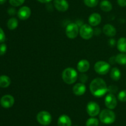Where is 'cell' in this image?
<instances>
[{"label": "cell", "mask_w": 126, "mask_h": 126, "mask_svg": "<svg viewBox=\"0 0 126 126\" xmlns=\"http://www.w3.org/2000/svg\"><path fill=\"white\" fill-rule=\"evenodd\" d=\"M87 112L91 117H95L100 112V106L95 101H90L86 107Z\"/></svg>", "instance_id": "cell-8"}, {"label": "cell", "mask_w": 126, "mask_h": 126, "mask_svg": "<svg viewBox=\"0 0 126 126\" xmlns=\"http://www.w3.org/2000/svg\"><path fill=\"white\" fill-rule=\"evenodd\" d=\"M110 77L114 81H118L121 77L120 70L117 67H113L110 70Z\"/></svg>", "instance_id": "cell-18"}, {"label": "cell", "mask_w": 126, "mask_h": 126, "mask_svg": "<svg viewBox=\"0 0 126 126\" xmlns=\"http://www.w3.org/2000/svg\"><path fill=\"white\" fill-rule=\"evenodd\" d=\"M116 63V56H112L109 59V63L111 64H114Z\"/></svg>", "instance_id": "cell-35"}, {"label": "cell", "mask_w": 126, "mask_h": 126, "mask_svg": "<svg viewBox=\"0 0 126 126\" xmlns=\"http://www.w3.org/2000/svg\"></svg>", "instance_id": "cell-39"}, {"label": "cell", "mask_w": 126, "mask_h": 126, "mask_svg": "<svg viewBox=\"0 0 126 126\" xmlns=\"http://www.w3.org/2000/svg\"><path fill=\"white\" fill-rule=\"evenodd\" d=\"M118 91V86H115V85H110V86L108 87V91L109 92V93L114 94L116 93H117Z\"/></svg>", "instance_id": "cell-29"}, {"label": "cell", "mask_w": 126, "mask_h": 126, "mask_svg": "<svg viewBox=\"0 0 126 126\" xmlns=\"http://www.w3.org/2000/svg\"><path fill=\"white\" fill-rule=\"evenodd\" d=\"M7 13L9 14V15L10 16H14L17 13V11H16V9L14 8V7H10L7 10Z\"/></svg>", "instance_id": "cell-32"}, {"label": "cell", "mask_w": 126, "mask_h": 126, "mask_svg": "<svg viewBox=\"0 0 126 126\" xmlns=\"http://www.w3.org/2000/svg\"><path fill=\"white\" fill-rule=\"evenodd\" d=\"M84 2L89 7H94L98 4V0H84Z\"/></svg>", "instance_id": "cell-25"}, {"label": "cell", "mask_w": 126, "mask_h": 126, "mask_svg": "<svg viewBox=\"0 0 126 126\" xmlns=\"http://www.w3.org/2000/svg\"><path fill=\"white\" fill-rule=\"evenodd\" d=\"M116 63L120 65H126V54L125 53H120L116 56Z\"/></svg>", "instance_id": "cell-23"}, {"label": "cell", "mask_w": 126, "mask_h": 126, "mask_svg": "<svg viewBox=\"0 0 126 126\" xmlns=\"http://www.w3.org/2000/svg\"><path fill=\"white\" fill-rule=\"evenodd\" d=\"M103 32L105 35L109 37H113L116 34V30L113 25L110 23H107L103 27Z\"/></svg>", "instance_id": "cell-15"}, {"label": "cell", "mask_w": 126, "mask_h": 126, "mask_svg": "<svg viewBox=\"0 0 126 126\" xmlns=\"http://www.w3.org/2000/svg\"><path fill=\"white\" fill-rule=\"evenodd\" d=\"M25 0H9V3L11 5L14 7H18L24 3Z\"/></svg>", "instance_id": "cell-27"}, {"label": "cell", "mask_w": 126, "mask_h": 126, "mask_svg": "<svg viewBox=\"0 0 126 126\" xmlns=\"http://www.w3.org/2000/svg\"><path fill=\"white\" fill-rule=\"evenodd\" d=\"M118 4L121 7L126 6V0H117Z\"/></svg>", "instance_id": "cell-33"}, {"label": "cell", "mask_w": 126, "mask_h": 126, "mask_svg": "<svg viewBox=\"0 0 126 126\" xmlns=\"http://www.w3.org/2000/svg\"><path fill=\"white\" fill-rule=\"evenodd\" d=\"M91 94L96 97H102L108 91L105 81L101 78H95L91 82L89 86Z\"/></svg>", "instance_id": "cell-1"}, {"label": "cell", "mask_w": 126, "mask_h": 126, "mask_svg": "<svg viewBox=\"0 0 126 126\" xmlns=\"http://www.w3.org/2000/svg\"><path fill=\"white\" fill-rule=\"evenodd\" d=\"M7 0H0V4H3L6 2Z\"/></svg>", "instance_id": "cell-37"}, {"label": "cell", "mask_w": 126, "mask_h": 126, "mask_svg": "<svg viewBox=\"0 0 126 126\" xmlns=\"http://www.w3.org/2000/svg\"></svg>", "instance_id": "cell-38"}, {"label": "cell", "mask_w": 126, "mask_h": 126, "mask_svg": "<svg viewBox=\"0 0 126 126\" xmlns=\"http://www.w3.org/2000/svg\"><path fill=\"white\" fill-rule=\"evenodd\" d=\"M100 121L105 124H111L115 121L116 114L111 109H105L99 114Z\"/></svg>", "instance_id": "cell-3"}, {"label": "cell", "mask_w": 126, "mask_h": 126, "mask_svg": "<svg viewBox=\"0 0 126 126\" xmlns=\"http://www.w3.org/2000/svg\"><path fill=\"white\" fill-rule=\"evenodd\" d=\"M105 104L106 107L110 109H114L118 105L117 99L114 94L108 93L105 98Z\"/></svg>", "instance_id": "cell-9"}, {"label": "cell", "mask_w": 126, "mask_h": 126, "mask_svg": "<svg viewBox=\"0 0 126 126\" xmlns=\"http://www.w3.org/2000/svg\"><path fill=\"white\" fill-rule=\"evenodd\" d=\"M99 124V121L94 117L88 119L86 121V126H98Z\"/></svg>", "instance_id": "cell-24"}, {"label": "cell", "mask_w": 126, "mask_h": 126, "mask_svg": "<svg viewBox=\"0 0 126 126\" xmlns=\"http://www.w3.org/2000/svg\"><path fill=\"white\" fill-rule=\"evenodd\" d=\"M73 93L77 96H82L86 91V85L84 84H82L81 82L77 83L73 86Z\"/></svg>", "instance_id": "cell-14"}, {"label": "cell", "mask_w": 126, "mask_h": 126, "mask_svg": "<svg viewBox=\"0 0 126 126\" xmlns=\"http://www.w3.org/2000/svg\"></svg>", "instance_id": "cell-40"}, {"label": "cell", "mask_w": 126, "mask_h": 126, "mask_svg": "<svg viewBox=\"0 0 126 126\" xmlns=\"http://www.w3.org/2000/svg\"><path fill=\"white\" fill-rule=\"evenodd\" d=\"M88 22L90 25H91L92 27V26L96 27L98 25H99L102 22V17L98 13L95 12V13L92 14L89 16L88 19Z\"/></svg>", "instance_id": "cell-13"}, {"label": "cell", "mask_w": 126, "mask_h": 126, "mask_svg": "<svg viewBox=\"0 0 126 126\" xmlns=\"http://www.w3.org/2000/svg\"><path fill=\"white\" fill-rule=\"evenodd\" d=\"M32 11L28 6H23L20 7L17 12V16L20 20H27L30 17Z\"/></svg>", "instance_id": "cell-11"}, {"label": "cell", "mask_w": 126, "mask_h": 126, "mask_svg": "<svg viewBox=\"0 0 126 126\" xmlns=\"http://www.w3.org/2000/svg\"><path fill=\"white\" fill-rule=\"evenodd\" d=\"M37 121L44 126H48L52 122V116L48 111H41L36 116Z\"/></svg>", "instance_id": "cell-5"}, {"label": "cell", "mask_w": 126, "mask_h": 126, "mask_svg": "<svg viewBox=\"0 0 126 126\" xmlns=\"http://www.w3.org/2000/svg\"><path fill=\"white\" fill-rule=\"evenodd\" d=\"M54 6L57 11L65 12L68 9L69 4L66 0H54Z\"/></svg>", "instance_id": "cell-12"}, {"label": "cell", "mask_w": 126, "mask_h": 126, "mask_svg": "<svg viewBox=\"0 0 126 126\" xmlns=\"http://www.w3.org/2000/svg\"><path fill=\"white\" fill-rule=\"evenodd\" d=\"M100 9L104 12H110L113 9L111 3L108 0H103L100 2Z\"/></svg>", "instance_id": "cell-21"}, {"label": "cell", "mask_w": 126, "mask_h": 126, "mask_svg": "<svg viewBox=\"0 0 126 126\" xmlns=\"http://www.w3.org/2000/svg\"><path fill=\"white\" fill-rule=\"evenodd\" d=\"M118 98L121 102H126V90H122L118 93Z\"/></svg>", "instance_id": "cell-26"}, {"label": "cell", "mask_w": 126, "mask_h": 126, "mask_svg": "<svg viewBox=\"0 0 126 126\" xmlns=\"http://www.w3.org/2000/svg\"><path fill=\"white\" fill-rule=\"evenodd\" d=\"M118 49L121 53H126V38L121 37L119 38L117 43Z\"/></svg>", "instance_id": "cell-19"}, {"label": "cell", "mask_w": 126, "mask_h": 126, "mask_svg": "<svg viewBox=\"0 0 126 126\" xmlns=\"http://www.w3.org/2000/svg\"><path fill=\"white\" fill-rule=\"evenodd\" d=\"M6 40V35L3 30L0 27V43H2Z\"/></svg>", "instance_id": "cell-31"}, {"label": "cell", "mask_w": 126, "mask_h": 126, "mask_svg": "<svg viewBox=\"0 0 126 126\" xmlns=\"http://www.w3.org/2000/svg\"><path fill=\"white\" fill-rule=\"evenodd\" d=\"M7 25L9 30H15L18 27V20L15 17L9 19L7 21Z\"/></svg>", "instance_id": "cell-22"}, {"label": "cell", "mask_w": 126, "mask_h": 126, "mask_svg": "<svg viewBox=\"0 0 126 126\" xmlns=\"http://www.w3.org/2000/svg\"><path fill=\"white\" fill-rule=\"evenodd\" d=\"M66 35L67 37L70 39H75L79 33V26L76 23H70L66 27Z\"/></svg>", "instance_id": "cell-7"}, {"label": "cell", "mask_w": 126, "mask_h": 126, "mask_svg": "<svg viewBox=\"0 0 126 126\" xmlns=\"http://www.w3.org/2000/svg\"><path fill=\"white\" fill-rule=\"evenodd\" d=\"M37 1L41 2V3H49V2H50L52 0H37Z\"/></svg>", "instance_id": "cell-36"}, {"label": "cell", "mask_w": 126, "mask_h": 126, "mask_svg": "<svg viewBox=\"0 0 126 126\" xmlns=\"http://www.w3.org/2000/svg\"><path fill=\"white\" fill-rule=\"evenodd\" d=\"M110 64L104 61H97L94 65V70L100 75H106L110 70Z\"/></svg>", "instance_id": "cell-4"}, {"label": "cell", "mask_w": 126, "mask_h": 126, "mask_svg": "<svg viewBox=\"0 0 126 126\" xmlns=\"http://www.w3.org/2000/svg\"><path fill=\"white\" fill-rule=\"evenodd\" d=\"M14 98L11 95H4L0 100V104L4 108H10L14 105Z\"/></svg>", "instance_id": "cell-10"}, {"label": "cell", "mask_w": 126, "mask_h": 126, "mask_svg": "<svg viewBox=\"0 0 126 126\" xmlns=\"http://www.w3.org/2000/svg\"><path fill=\"white\" fill-rule=\"evenodd\" d=\"M11 83V79L7 75H1L0 76V87L7 88Z\"/></svg>", "instance_id": "cell-20"}, {"label": "cell", "mask_w": 126, "mask_h": 126, "mask_svg": "<svg viewBox=\"0 0 126 126\" xmlns=\"http://www.w3.org/2000/svg\"><path fill=\"white\" fill-rule=\"evenodd\" d=\"M79 34L81 38L84 40H89L94 34L92 26L89 24H83L79 28Z\"/></svg>", "instance_id": "cell-6"}, {"label": "cell", "mask_w": 126, "mask_h": 126, "mask_svg": "<svg viewBox=\"0 0 126 126\" xmlns=\"http://www.w3.org/2000/svg\"><path fill=\"white\" fill-rule=\"evenodd\" d=\"M7 51V46L4 43L0 44V56L4 55Z\"/></svg>", "instance_id": "cell-30"}, {"label": "cell", "mask_w": 126, "mask_h": 126, "mask_svg": "<svg viewBox=\"0 0 126 126\" xmlns=\"http://www.w3.org/2000/svg\"><path fill=\"white\" fill-rule=\"evenodd\" d=\"M116 40L114 39V38H111L108 40V44H110V46H114L116 44Z\"/></svg>", "instance_id": "cell-34"}, {"label": "cell", "mask_w": 126, "mask_h": 126, "mask_svg": "<svg viewBox=\"0 0 126 126\" xmlns=\"http://www.w3.org/2000/svg\"><path fill=\"white\" fill-rule=\"evenodd\" d=\"M79 79L81 81V83L82 84H85L86 82L88 80V77L86 74H85L84 73H81L79 75Z\"/></svg>", "instance_id": "cell-28"}, {"label": "cell", "mask_w": 126, "mask_h": 126, "mask_svg": "<svg viewBox=\"0 0 126 126\" xmlns=\"http://www.w3.org/2000/svg\"><path fill=\"white\" fill-rule=\"evenodd\" d=\"M90 63L86 59L79 61L77 64V69L81 73H85L89 69Z\"/></svg>", "instance_id": "cell-16"}, {"label": "cell", "mask_w": 126, "mask_h": 126, "mask_svg": "<svg viewBox=\"0 0 126 126\" xmlns=\"http://www.w3.org/2000/svg\"><path fill=\"white\" fill-rule=\"evenodd\" d=\"M71 119L66 114L61 115L58 119V126H71Z\"/></svg>", "instance_id": "cell-17"}, {"label": "cell", "mask_w": 126, "mask_h": 126, "mask_svg": "<svg viewBox=\"0 0 126 126\" xmlns=\"http://www.w3.org/2000/svg\"><path fill=\"white\" fill-rule=\"evenodd\" d=\"M62 77L65 83L68 85L73 84L76 82L78 78L77 71L72 67H67L63 71Z\"/></svg>", "instance_id": "cell-2"}]
</instances>
